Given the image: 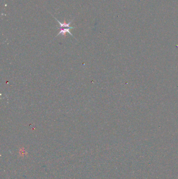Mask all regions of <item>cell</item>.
<instances>
[{"instance_id":"obj_1","label":"cell","mask_w":178,"mask_h":179,"mask_svg":"<svg viewBox=\"0 0 178 179\" xmlns=\"http://www.w3.org/2000/svg\"><path fill=\"white\" fill-rule=\"evenodd\" d=\"M75 28V27H70V28H64V29H63V28H60V32H59V33H58V35H57V36H58V35H60V34H62V35H63V36H65V35H66V33H69V34H70L71 36H73V35L72 34V33L70 32V29H72V28Z\"/></svg>"}]
</instances>
